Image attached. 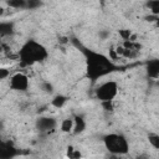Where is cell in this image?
<instances>
[{
  "mask_svg": "<svg viewBox=\"0 0 159 159\" xmlns=\"http://www.w3.org/2000/svg\"><path fill=\"white\" fill-rule=\"evenodd\" d=\"M148 7L150 10V14L158 15L159 14V0H149L148 1Z\"/></svg>",
  "mask_w": 159,
  "mask_h": 159,
  "instance_id": "cell-14",
  "label": "cell"
},
{
  "mask_svg": "<svg viewBox=\"0 0 159 159\" xmlns=\"http://www.w3.org/2000/svg\"><path fill=\"white\" fill-rule=\"evenodd\" d=\"M6 4L12 9H26V0H7Z\"/></svg>",
  "mask_w": 159,
  "mask_h": 159,
  "instance_id": "cell-13",
  "label": "cell"
},
{
  "mask_svg": "<svg viewBox=\"0 0 159 159\" xmlns=\"http://www.w3.org/2000/svg\"><path fill=\"white\" fill-rule=\"evenodd\" d=\"M47 56H48V52L46 47L35 40L26 41L19 51L20 62L25 66H32L35 63L42 62L47 58Z\"/></svg>",
  "mask_w": 159,
  "mask_h": 159,
  "instance_id": "cell-2",
  "label": "cell"
},
{
  "mask_svg": "<svg viewBox=\"0 0 159 159\" xmlns=\"http://www.w3.org/2000/svg\"><path fill=\"white\" fill-rule=\"evenodd\" d=\"M67 102V97L63 96V94H57L53 97V99L51 101V104L55 107V108H62Z\"/></svg>",
  "mask_w": 159,
  "mask_h": 159,
  "instance_id": "cell-11",
  "label": "cell"
},
{
  "mask_svg": "<svg viewBox=\"0 0 159 159\" xmlns=\"http://www.w3.org/2000/svg\"><path fill=\"white\" fill-rule=\"evenodd\" d=\"M10 77V70L6 67H0V81Z\"/></svg>",
  "mask_w": 159,
  "mask_h": 159,
  "instance_id": "cell-17",
  "label": "cell"
},
{
  "mask_svg": "<svg viewBox=\"0 0 159 159\" xmlns=\"http://www.w3.org/2000/svg\"><path fill=\"white\" fill-rule=\"evenodd\" d=\"M130 35H132L130 30H119V36H120V39L123 41H128V39H129Z\"/></svg>",
  "mask_w": 159,
  "mask_h": 159,
  "instance_id": "cell-18",
  "label": "cell"
},
{
  "mask_svg": "<svg viewBox=\"0 0 159 159\" xmlns=\"http://www.w3.org/2000/svg\"><path fill=\"white\" fill-rule=\"evenodd\" d=\"M41 6V0H26V9L34 10Z\"/></svg>",
  "mask_w": 159,
  "mask_h": 159,
  "instance_id": "cell-16",
  "label": "cell"
},
{
  "mask_svg": "<svg viewBox=\"0 0 159 159\" xmlns=\"http://www.w3.org/2000/svg\"><path fill=\"white\" fill-rule=\"evenodd\" d=\"M149 143L153 145V148L158 149L159 148V135L157 133H150L149 134Z\"/></svg>",
  "mask_w": 159,
  "mask_h": 159,
  "instance_id": "cell-15",
  "label": "cell"
},
{
  "mask_svg": "<svg viewBox=\"0 0 159 159\" xmlns=\"http://www.w3.org/2000/svg\"><path fill=\"white\" fill-rule=\"evenodd\" d=\"M73 129V119L72 118H66L61 122V130L65 133H71Z\"/></svg>",
  "mask_w": 159,
  "mask_h": 159,
  "instance_id": "cell-12",
  "label": "cell"
},
{
  "mask_svg": "<svg viewBox=\"0 0 159 159\" xmlns=\"http://www.w3.org/2000/svg\"><path fill=\"white\" fill-rule=\"evenodd\" d=\"M14 32V22L11 21H1L0 22V36H10Z\"/></svg>",
  "mask_w": 159,
  "mask_h": 159,
  "instance_id": "cell-10",
  "label": "cell"
},
{
  "mask_svg": "<svg viewBox=\"0 0 159 159\" xmlns=\"http://www.w3.org/2000/svg\"><path fill=\"white\" fill-rule=\"evenodd\" d=\"M118 94V83L116 81H106L96 88V97L101 101H113Z\"/></svg>",
  "mask_w": 159,
  "mask_h": 159,
  "instance_id": "cell-4",
  "label": "cell"
},
{
  "mask_svg": "<svg viewBox=\"0 0 159 159\" xmlns=\"http://www.w3.org/2000/svg\"><path fill=\"white\" fill-rule=\"evenodd\" d=\"M84 129H86V120L82 117H80V116H76L73 118V129H72V133L73 134H78V133H82Z\"/></svg>",
  "mask_w": 159,
  "mask_h": 159,
  "instance_id": "cell-9",
  "label": "cell"
},
{
  "mask_svg": "<svg viewBox=\"0 0 159 159\" xmlns=\"http://www.w3.org/2000/svg\"><path fill=\"white\" fill-rule=\"evenodd\" d=\"M41 88H42V91H45V92H47V93H51V92L53 91V87H52V84H51L50 82H43V83L41 84Z\"/></svg>",
  "mask_w": 159,
  "mask_h": 159,
  "instance_id": "cell-19",
  "label": "cell"
},
{
  "mask_svg": "<svg viewBox=\"0 0 159 159\" xmlns=\"http://www.w3.org/2000/svg\"><path fill=\"white\" fill-rule=\"evenodd\" d=\"M99 37H101V40H107V39L109 37V31L101 30V31H99Z\"/></svg>",
  "mask_w": 159,
  "mask_h": 159,
  "instance_id": "cell-20",
  "label": "cell"
},
{
  "mask_svg": "<svg viewBox=\"0 0 159 159\" xmlns=\"http://www.w3.org/2000/svg\"><path fill=\"white\" fill-rule=\"evenodd\" d=\"M103 143H104L106 149L114 155L127 154L129 150V144H128L127 138L122 134H118V133L107 134L103 138Z\"/></svg>",
  "mask_w": 159,
  "mask_h": 159,
  "instance_id": "cell-3",
  "label": "cell"
},
{
  "mask_svg": "<svg viewBox=\"0 0 159 159\" xmlns=\"http://www.w3.org/2000/svg\"><path fill=\"white\" fill-rule=\"evenodd\" d=\"M36 127L40 132H50L57 127V122L52 117H40L36 120Z\"/></svg>",
  "mask_w": 159,
  "mask_h": 159,
  "instance_id": "cell-6",
  "label": "cell"
},
{
  "mask_svg": "<svg viewBox=\"0 0 159 159\" xmlns=\"http://www.w3.org/2000/svg\"><path fill=\"white\" fill-rule=\"evenodd\" d=\"M16 155H17V149L10 142L0 140V159L14 158Z\"/></svg>",
  "mask_w": 159,
  "mask_h": 159,
  "instance_id": "cell-7",
  "label": "cell"
},
{
  "mask_svg": "<svg viewBox=\"0 0 159 159\" xmlns=\"http://www.w3.org/2000/svg\"><path fill=\"white\" fill-rule=\"evenodd\" d=\"M29 84H30L29 77L22 72H17L10 76V88L14 91L25 92L29 88Z\"/></svg>",
  "mask_w": 159,
  "mask_h": 159,
  "instance_id": "cell-5",
  "label": "cell"
},
{
  "mask_svg": "<svg viewBox=\"0 0 159 159\" xmlns=\"http://www.w3.org/2000/svg\"><path fill=\"white\" fill-rule=\"evenodd\" d=\"M113 70L114 65L111 58L94 51H86V73L92 82L107 76Z\"/></svg>",
  "mask_w": 159,
  "mask_h": 159,
  "instance_id": "cell-1",
  "label": "cell"
},
{
  "mask_svg": "<svg viewBox=\"0 0 159 159\" xmlns=\"http://www.w3.org/2000/svg\"><path fill=\"white\" fill-rule=\"evenodd\" d=\"M1 52H2V46L0 45V55H1Z\"/></svg>",
  "mask_w": 159,
  "mask_h": 159,
  "instance_id": "cell-21",
  "label": "cell"
},
{
  "mask_svg": "<svg viewBox=\"0 0 159 159\" xmlns=\"http://www.w3.org/2000/svg\"><path fill=\"white\" fill-rule=\"evenodd\" d=\"M147 73L150 78L157 80L159 76V61L158 60H150L147 66Z\"/></svg>",
  "mask_w": 159,
  "mask_h": 159,
  "instance_id": "cell-8",
  "label": "cell"
}]
</instances>
